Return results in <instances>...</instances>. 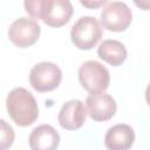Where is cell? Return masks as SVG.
Segmentation results:
<instances>
[{
	"label": "cell",
	"instance_id": "obj_15",
	"mask_svg": "<svg viewBox=\"0 0 150 150\" xmlns=\"http://www.w3.org/2000/svg\"><path fill=\"white\" fill-rule=\"evenodd\" d=\"M108 0H80L81 5L89 9H96L103 6Z\"/></svg>",
	"mask_w": 150,
	"mask_h": 150
},
{
	"label": "cell",
	"instance_id": "obj_6",
	"mask_svg": "<svg viewBox=\"0 0 150 150\" xmlns=\"http://www.w3.org/2000/svg\"><path fill=\"white\" fill-rule=\"evenodd\" d=\"M132 21V12L121 1L109 2L101 13V25L110 32H123Z\"/></svg>",
	"mask_w": 150,
	"mask_h": 150
},
{
	"label": "cell",
	"instance_id": "obj_1",
	"mask_svg": "<svg viewBox=\"0 0 150 150\" xmlns=\"http://www.w3.org/2000/svg\"><path fill=\"white\" fill-rule=\"evenodd\" d=\"M6 108L9 117L19 127L33 124L39 116V107L35 97L22 87L14 88L8 93L6 97Z\"/></svg>",
	"mask_w": 150,
	"mask_h": 150
},
{
	"label": "cell",
	"instance_id": "obj_5",
	"mask_svg": "<svg viewBox=\"0 0 150 150\" xmlns=\"http://www.w3.org/2000/svg\"><path fill=\"white\" fill-rule=\"evenodd\" d=\"M41 34L39 23L29 18L21 16L14 20L8 28V38L13 45L19 48H26L34 45Z\"/></svg>",
	"mask_w": 150,
	"mask_h": 150
},
{
	"label": "cell",
	"instance_id": "obj_11",
	"mask_svg": "<svg viewBox=\"0 0 150 150\" xmlns=\"http://www.w3.org/2000/svg\"><path fill=\"white\" fill-rule=\"evenodd\" d=\"M28 143L33 150H54L60 144V135L52 125L41 124L32 130Z\"/></svg>",
	"mask_w": 150,
	"mask_h": 150
},
{
	"label": "cell",
	"instance_id": "obj_3",
	"mask_svg": "<svg viewBox=\"0 0 150 150\" xmlns=\"http://www.w3.org/2000/svg\"><path fill=\"white\" fill-rule=\"evenodd\" d=\"M79 80L81 86L90 94L104 91L110 83L109 70L100 62L89 60L79 68Z\"/></svg>",
	"mask_w": 150,
	"mask_h": 150
},
{
	"label": "cell",
	"instance_id": "obj_7",
	"mask_svg": "<svg viewBox=\"0 0 150 150\" xmlns=\"http://www.w3.org/2000/svg\"><path fill=\"white\" fill-rule=\"evenodd\" d=\"M86 108L91 120L96 122H104L114 117L117 104L111 95L102 91L88 95L86 98Z\"/></svg>",
	"mask_w": 150,
	"mask_h": 150
},
{
	"label": "cell",
	"instance_id": "obj_16",
	"mask_svg": "<svg viewBox=\"0 0 150 150\" xmlns=\"http://www.w3.org/2000/svg\"><path fill=\"white\" fill-rule=\"evenodd\" d=\"M135 5L143 9V11H150V0H132Z\"/></svg>",
	"mask_w": 150,
	"mask_h": 150
},
{
	"label": "cell",
	"instance_id": "obj_17",
	"mask_svg": "<svg viewBox=\"0 0 150 150\" xmlns=\"http://www.w3.org/2000/svg\"><path fill=\"white\" fill-rule=\"evenodd\" d=\"M145 100H146L148 105L150 107V83L146 86V89H145Z\"/></svg>",
	"mask_w": 150,
	"mask_h": 150
},
{
	"label": "cell",
	"instance_id": "obj_8",
	"mask_svg": "<svg viewBox=\"0 0 150 150\" xmlns=\"http://www.w3.org/2000/svg\"><path fill=\"white\" fill-rule=\"evenodd\" d=\"M87 114V108L80 100H70L61 107L57 121L66 130H77L84 124Z\"/></svg>",
	"mask_w": 150,
	"mask_h": 150
},
{
	"label": "cell",
	"instance_id": "obj_2",
	"mask_svg": "<svg viewBox=\"0 0 150 150\" xmlns=\"http://www.w3.org/2000/svg\"><path fill=\"white\" fill-rule=\"evenodd\" d=\"M102 27L94 16H82L71 27V42L82 50H89L95 47L102 38Z\"/></svg>",
	"mask_w": 150,
	"mask_h": 150
},
{
	"label": "cell",
	"instance_id": "obj_9",
	"mask_svg": "<svg viewBox=\"0 0 150 150\" xmlns=\"http://www.w3.org/2000/svg\"><path fill=\"white\" fill-rule=\"evenodd\" d=\"M73 12L74 8L70 0H49L41 20L47 26L57 28L70 20Z\"/></svg>",
	"mask_w": 150,
	"mask_h": 150
},
{
	"label": "cell",
	"instance_id": "obj_10",
	"mask_svg": "<svg viewBox=\"0 0 150 150\" xmlns=\"http://www.w3.org/2000/svg\"><path fill=\"white\" fill-rule=\"evenodd\" d=\"M135 142V131L128 124H115L110 127L104 136V145L109 150H127Z\"/></svg>",
	"mask_w": 150,
	"mask_h": 150
},
{
	"label": "cell",
	"instance_id": "obj_13",
	"mask_svg": "<svg viewBox=\"0 0 150 150\" xmlns=\"http://www.w3.org/2000/svg\"><path fill=\"white\" fill-rule=\"evenodd\" d=\"M49 0H23L25 11L33 18L41 20Z\"/></svg>",
	"mask_w": 150,
	"mask_h": 150
},
{
	"label": "cell",
	"instance_id": "obj_12",
	"mask_svg": "<svg viewBox=\"0 0 150 150\" xmlns=\"http://www.w3.org/2000/svg\"><path fill=\"white\" fill-rule=\"evenodd\" d=\"M127 54L125 46L117 40H104L97 48L100 59L114 67L122 64L127 59Z\"/></svg>",
	"mask_w": 150,
	"mask_h": 150
},
{
	"label": "cell",
	"instance_id": "obj_4",
	"mask_svg": "<svg viewBox=\"0 0 150 150\" xmlns=\"http://www.w3.org/2000/svg\"><path fill=\"white\" fill-rule=\"evenodd\" d=\"M62 80V71L53 62H39L29 73V83L39 93L52 91L59 87Z\"/></svg>",
	"mask_w": 150,
	"mask_h": 150
},
{
	"label": "cell",
	"instance_id": "obj_14",
	"mask_svg": "<svg viewBox=\"0 0 150 150\" xmlns=\"http://www.w3.org/2000/svg\"><path fill=\"white\" fill-rule=\"evenodd\" d=\"M1 136H0V141H1V149H8L12 146L13 142H14V130L13 128L6 123L5 120H1Z\"/></svg>",
	"mask_w": 150,
	"mask_h": 150
}]
</instances>
